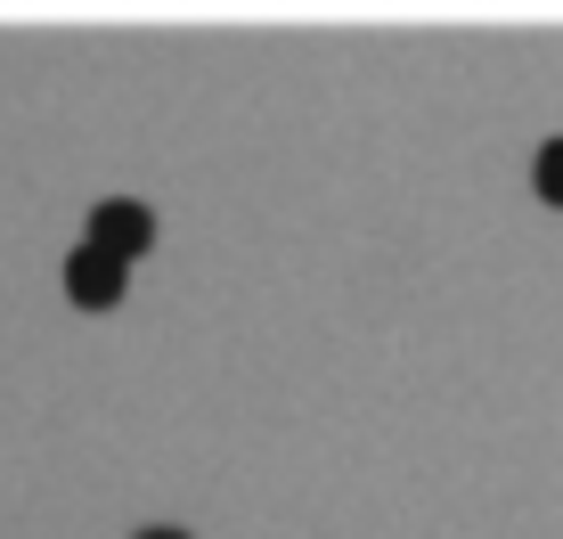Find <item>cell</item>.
Masks as SVG:
<instances>
[{
	"instance_id": "obj_1",
	"label": "cell",
	"mask_w": 563,
	"mask_h": 539,
	"mask_svg": "<svg viewBox=\"0 0 563 539\" xmlns=\"http://www.w3.org/2000/svg\"><path fill=\"white\" fill-rule=\"evenodd\" d=\"M82 245H99L107 262H123V270H131V262H140L147 245H155V213H147L140 197H99V205H90Z\"/></svg>"
},
{
	"instance_id": "obj_2",
	"label": "cell",
	"mask_w": 563,
	"mask_h": 539,
	"mask_svg": "<svg viewBox=\"0 0 563 539\" xmlns=\"http://www.w3.org/2000/svg\"><path fill=\"white\" fill-rule=\"evenodd\" d=\"M123 295H131L123 262H107L99 245H74V254H66V302H74V311H114Z\"/></svg>"
},
{
	"instance_id": "obj_3",
	"label": "cell",
	"mask_w": 563,
	"mask_h": 539,
	"mask_svg": "<svg viewBox=\"0 0 563 539\" xmlns=\"http://www.w3.org/2000/svg\"><path fill=\"white\" fill-rule=\"evenodd\" d=\"M531 188H539V205H563V131H555V140H539V156H531Z\"/></svg>"
},
{
	"instance_id": "obj_4",
	"label": "cell",
	"mask_w": 563,
	"mask_h": 539,
	"mask_svg": "<svg viewBox=\"0 0 563 539\" xmlns=\"http://www.w3.org/2000/svg\"><path fill=\"white\" fill-rule=\"evenodd\" d=\"M131 539H188V531H172V524H147V531H131Z\"/></svg>"
}]
</instances>
